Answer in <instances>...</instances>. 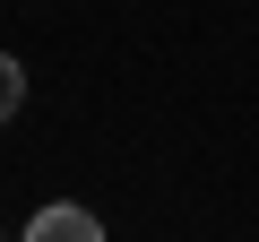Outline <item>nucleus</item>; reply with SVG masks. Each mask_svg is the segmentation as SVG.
<instances>
[{
    "mask_svg": "<svg viewBox=\"0 0 259 242\" xmlns=\"http://www.w3.org/2000/svg\"><path fill=\"white\" fill-rule=\"evenodd\" d=\"M26 242H104V225H95L87 208H69V199H61V208H44V216L26 225Z\"/></svg>",
    "mask_w": 259,
    "mask_h": 242,
    "instance_id": "f257e3e1",
    "label": "nucleus"
},
{
    "mask_svg": "<svg viewBox=\"0 0 259 242\" xmlns=\"http://www.w3.org/2000/svg\"><path fill=\"white\" fill-rule=\"evenodd\" d=\"M18 95H26V69H18L9 52H0V121H9V112H18Z\"/></svg>",
    "mask_w": 259,
    "mask_h": 242,
    "instance_id": "f03ea898",
    "label": "nucleus"
}]
</instances>
